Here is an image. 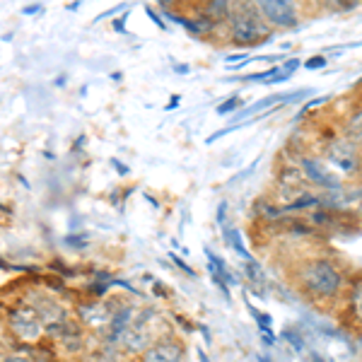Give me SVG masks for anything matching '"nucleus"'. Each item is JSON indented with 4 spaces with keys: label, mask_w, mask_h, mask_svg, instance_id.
Returning <instances> with one entry per match:
<instances>
[{
    "label": "nucleus",
    "mask_w": 362,
    "mask_h": 362,
    "mask_svg": "<svg viewBox=\"0 0 362 362\" xmlns=\"http://www.w3.org/2000/svg\"><path fill=\"white\" fill-rule=\"evenodd\" d=\"M133 319H136V309L133 307H121L112 312V317H109V329H107V343H112V346H119L121 338L126 336V331L131 329Z\"/></svg>",
    "instance_id": "nucleus-11"
},
{
    "label": "nucleus",
    "mask_w": 362,
    "mask_h": 362,
    "mask_svg": "<svg viewBox=\"0 0 362 362\" xmlns=\"http://www.w3.org/2000/svg\"><path fill=\"white\" fill-rule=\"evenodd\" d=\"M80 3H83V0H75V3H70V5H68V10H78V8H80Z\"/></svg>",
    "instance_id": "nucleus-34"
},
{
    "label": "nucleus",
    "mask_w": 362,
    "mask_h": 362,
    "mask_svg": "<svg viewBox=\"0 0 362 362\" xmlns=\"http://www.w3.org/2000/svg\"><path fill=\"white\" fill-rule=\"evenodd\" d=\"M244 107V99L239 97V95H232V97H227L223 104H218V112L220 116H230V114H235V112H239V109Z\"/></svg>",
    "instance_id": "nucleus-16"
},
{
    "label": "nucleus",
    "mask_w": 362,
    "mask_h": 362,
    "mask_svg": "<svg viewBox=\"0 0 362 362\" xmlns=\"http://www.w3.org/2000/svg\"><path fill=\"white\" fill-rule=\"evenodd\" d=\"M223 237H225V244L230 247L235 254L239 256L242 261H247L251 259V254H249V249H247V242H244V235H242V230L235 225H225L223 227Z\"/></svg>",
    "instance_id": "nucleus-14"
},
{
    "label": "nucleus",
    "mask_w": 362,
    "mask_h": 362,
    "mask_svg": "<svg viewBox=\"0 0 362 362\" xmlns=\"http://www.w3.org/2000/svg\"><path fill=\"white\" fill-rule=\"evenodd\" d=\"M191 68H186V66H174V73H179V75H186Z\"/></svg>",
    "instance_id": "nucleus-32"
},
{
    "label": "nucleus",
    "mask_w": 362,
    "mask_h": 362,
    "mask_svg": "<svg viewBox=\"0 0 362 362\" xmlns=\"http://www.w3.org/2000/svg\"><path fill=\"white\" fill-rule=\"evenodd\" d=\"M336 314L341 317V324L350 334L358 336L362 331V271L350 273L343 297L336 307Z\"/></svg>",
    "instance_id": "nucleus-6"
},
{
    "label": "nucleus",
    "mask_w": 362,
    "mask_h": 362,
    "mask_svg": "<svg viewBox=\"0 0 362 362\" xmlns=\"http://www.w3.org/2000/svg\"><path fill=\"white\" fill-rule=\"evenodd\" d=\"M145 15H148L150 20L155 22V27H157V29H162V32H167V22H165V17H162L160 13H157L155 8H150V5H148V8H145Z\"/></svg>",
    "instance_id": "nucleus-21"
},
{
    "label": "nucleus",
    "mask_w": 362,
    "mask_h": 362,
    "mask_svg": "<svg viewBox=\"0 0 362 362\" xmlns=\"http://www.w3.org/2000/svg\"><path fill=\"white\" fill-rule=\"evenodd\" d=\"M10 326H13L15 334L20 338H25V341H37L44 331L42 317H39V312L34 307L15 309L13 317H10Z\"/></svg>",
    "instance_id": "nucleus-7"
},
{
    "label": "nucleus",
    "mask_w": 362,
    "mask_h": 362,
    "mask_svg": "<svg viewBox=\"0 0 362 362\" xmlns=\"http://www.w3.org/2000/svg\"><path fill=\"white\" fill-rule=\"evenodd\" d=\"M285 155L295 162L297 169H300V174L305 177V181L312 186V189L324 191V194H336V191H343L346 186H350V181L338 177L334 169L321 160V155L309 145V140L305 145L290 143L288 148H285Z\"/></svg>",
    "instance_id": "nucleus-4"
},
{
    "label": "nucleus",
    "mask_w": 362,
    "mask_h": 362,
    "mask_svg": "<svg viewBox=\"0 0 362 362\" xmlns=\"http://www.w3.org/2000/svg\"><path fill=\"white\" fill-rule=\"evenodd\" d=\"M244 126V121L242 124H232V126H225V128H220V131H215L213 136H208L206 138V143L210 145V143H215V140H220V138H225V136H230V133H235L237 128H242Z\"/></svg>",
    "instance_id": "nucleus-19"
},
{
    "label": "nucleus",
    "mask_w": 362,
    "mask_h": 362,
    "mask_svg": "<svg viewBox=\"0 0 362 362\" xmlns=\"http://www.w3.org/2000/svg\"><path fill=\"white\" fill-rule=\"evenodd\" d=\"M273 32H297L305 22V0H251Z\"/></svg>",
    "instance_id": "nucleus-5"
},
{
    "label": "nucleus",
    "mask_w": 362,
    "mask_h": 362,
    "mask_svg": "<svg viewBox=\"0 0 362 362\" xmlns=\"http://www.w3.org/2000/svg\"><path fill=\"white\" fill-rule=\"evenodd\" d=\"M206 259H208V273H210V278H213V283L223 290L225 297H230V285H235L237 278L232 276V271L227 268L225 261L208 247H206Z\"/></svg>",
    "instance_id": "nucleus-10"
},
{
    "label": "nucleus",
    "mask_w": 362,
    "mask_h": 362,
    "mask_svg": "<svg viewBox=\"0 0 362 362\" xmlns=\"http://www.w3.org/2000/svg\"><path fill=\"white\" fill-rule=\"evenodd\" d=\"M305 5L319 13H350L358 8L360 0H305Z\"/></svg>",
    "instance_id": "nucleus-13"
},
{
    "label": "nucleus",
    "mask_w": 362,
    "mask_h": 362,
    "mask_svg": "<svg viewBox=\"0 0 362 362\" xmlns=\"http://www.w3.org/2000/svg\"><path fill=\"white\" fill-rule=\"evenodd\" d=\"M169 259H172L174 264H177V266H179L181 271H184V273H186V276H189V278H196V271H194V268H191L189 264H184V259H179L177 254H169Z\"/></svg>",
    "instance_id": "nucleus-22"
},
{
    "label": "nucleus",
    "mask_w": 362,
    "mask_h": 362,
    "mask_svg": "<svg viewBox=\"0 0 362 362\" xmlns=\"http://www.w3.org/2000/svg\"><path fill=\"white\" fill-rule=\"evenodd\" d=\"M280 338H283L285 343H290V348H293L297 355H305L307 353V341H305V336H302L297 329H285L283 334H280Z\"/></svg>",
    "instance_id": "nucleus-15"
},
{
    "label": "nucleus",
    "mask_w": 362,
    "mask_h": 362,
    "mask_svg": "<svg viewBox=\"0 0 362 362\" xmlns=\"http://www.w3.org/2000/svg\"><path fill=\"white\" fill-rule=\"evenodd\" d=\"M247 309L251 314H254V321H256V326H259V331L264 334V331H273V319H271V314H266V312H261L259 307H254V305H247Z\"/></svg>",
    "instance_id": "nucleus-17"
},
{
    "label": "nucleus",
    "mask_w": 362,
    "mask_h": 362,
    "mask_svg": "<svg viewBox=\"0 0 362 362\" xmlns=\"http://www.w3.org/2000/svg\"><path fill=\"white\" fill-rule=\"evenodd\" d=\"M227 210H230V208H227V201H223L218 206V225H220V230H223V227L227 225Z\"/></svg>",
    "instance_id": "nucleus-25"
},
{
    "label": "nucleus",
    "mask_w": 362,
    "mask_h": 362,
    "mask_svg": "<svg viewBox=\"0 0 362 362\" xmlns=\"http://www.w3.org/2000/svg\"><path fill=\"white\" fill-rule=\"evenodd\" d=\"M360 362H362V360H360Z\"/></svg>",
    "instance_id": "nucleus-36"
},
{
    "label": "nucleus",
    "mask_w": 362,
    "mask_h": 362,
    "mask_svg": "<svg viewBox=\"0 0 362 362\" xmlns=\"http://www.w3.org/2000/svg\"><path fill=\"white\" fill-rule=\"evenodd\" d=\"M259 362H273V360L268 358V355H259Z\"/></svg>",
    "instance_id": "nucleus-35"
},
{
    "label": "nucleus",
    "mask_w": 362,
    "mask_h": 362,
    "mask_svg": "<svg viewBox=\"0 0 362 362\" xmlns=\"http://www.w3.org/2000/svg\"><path fill=\"white\" fill-rule=\"evenodd\" d=\"M336 126L341 128L343 136L350 138L362 150V97L350 102L348 107L338 114Z\"/></svg>",
    "instance_id": "nucleus-9"
},
{
    "label": "nucleus",
    "mask_w": 362,
    "mask_h": 362,
    "mask_svg": "<svg viewBox=\"0 0 362 362\" xmlns=\"http://www.w3.org/2000/svg\"><path fill=\"white\" fill-rule=\"evenodd\" d=\"M244 276H247V285L251 293H256L259 297H266L268 293V280H266V271L264 266H261L259 259H247L244 261Z\"/></svg>",
    "instance_id": "nucleus-12"
},
{
    "label": "nucleus",
    "mask_w": 362,
    "mask_h": 362,
    "mask_svg": "<svg viewBox=\"0 0 362 362\" xmlns=\"http://www.w3.org/2000/svg\"><path fill=\"white\" fill-rule=\"evenodd\" d=\"M112 167L116 169V172L121 174V177H126V174L131 172V169H128V167H124V165H121V160H112Z\"/></svg>",
    "instance_id": "nucleus-28"
},
{
    "label": "nucleus",
    "mask_w": 362,
    "mask_h": 362,
    "mask_svg": "<svg viewBox=\"0 0 362 362\" xmlns=\"http://www.w3.org/2000/svg\"><path fill=\"white\" fill-rule=\"evenodd\" d=\"M300 68H302V61H300V58H288V61H283V66H280V73H285V75H290V78H293V75H295Z\"/></svg>",
    "instance_id": "nucleus-20"
},
{
    "label": "nucleus",
    "mask_w": 362,
    "mask_h": 362,
    "mask_svg": "<svg viewBox=\"0 0 362 362\" xmlns=\"http://www.w3.org/2000/svg\"><path fill=\"white\" fill-rule=\"evenodd\" d=\"M140 362H184V346L177 338H162L140 353Z\"/></svg>",
    "instance_id": "nucleus-8"
},
{
    "label": "nucleus",
    "mask_w": 362,
    "mask_h": 362,
    "mask_svg": "<svg viewBox=\"0 0 362 362\" xmlns=\"http://www.w3.org/2000/svg\"><path fill=\"white\" fill-rule=\"evenodd\" d=\"M198 362H210V358H208V355H206V350H201V348H198Z\"/></svg>",
    "instance_id": "nucleus-30"
},
{
    "label": "nucleus",
    "mask_w": 362,
    "mask_h": 362,
    "mask_svg": "<svg viewBox=\"0 0 362 362\" xmlns=\"http://www.w3.org/2000/svg\"><path fill=\"white\" fill-rule=\"evenodd\" d=\"M309 145L321 155L338 177L350 184H362V150L341 133L336 124L319 126L309 138Z\"/></svg>",
    "instance_id": "nucleus-2"
},
{
    "label": "nucleus",
    "mask_w": 362,
    "mask_h": 362,
    "mask_svg": "<svg viewBox=\"0 0 362 362\" xmlns=\"http://www.w3.org/2000/svg\"><path fill=\"white\" fill-rule=\"evenodd\" d=\"M329 66V58H326L324 54H317V56H309L305 63H302V68L305 70H321Z\"/></svg>",
    "instance_id": "nucleus-18"
},
{
    "label": "nucleus",
    "mask_w": 362,
    "mask_h": 362,
    "mask_svg": "<svg viewBox=\"0 0 362 362\" xmlns=\"http://www.w3.org/2000/svg\"><path fill=\"white\" fill-rule=\"evenodd\" d=\"M63 83H66V75H61V78H56V80H54V85H56V87H63Z\"/></svg>",
    "instance_id": "nucleus-33"
},
{
    "label": "nucleus",
    "mask_w": 362,
    "mask_h": 362,
    "mask_svg": "<svg viewBox=\"0 0 362 362\" xmlns=\"http://www.w3.org/2000/svg\"><path fill=\"white\" fill-rule=\"evenodd\" d=\"M350 273L353 271L343 261H338L334 254H326L319 247H312L293 259L288 268V280L297 290V295L305 297L309 305L336 312Z\"/></svg>",
    "instance_id": "nucleus-1"
},
{
    "label": "nucleus",
    "mask_w": 362,
    "mask_h": 362,
    "mask_svg": "<svg viewBox=\"0 0 362 362\" xmlns=\"http://www.w3.org/2000/svg\"><path fill=\"white\" fill-rule=\"evenodd\" d=\"M126 20H128V10H126V13H124V15H121V17H119V20H114V22H112L114 32L124 34V32H126Z\"/></svg>",
    "instance_id": "nucleus-26"
},
{
    "label": "nucleus",
    "mask_w": 362,
    "mask_h": 362,
    "mask_svg": "<svg viewBox=\"0 0 362 362\" xmlns=\"http://www.w3.org/2000/svg\"><path fill=\"white\" fill-rule=\"evenodd\" d=\"M126 8H128V5H126V3L116 5V8H112V10H107V13L97 15V20H95V22H102V20H107V17H114L116 13H126Z\"/></svg>",
    "instance_id": "nucleus-24"
},
{
    "label": "nucleus",
    "mask_w": 362,
    "mask_h": 362,
    "mask_svg": "<svg viewBox=\"0 0 362 362\" xmlns=\"http://www.w3.org/2000/svg\"><path fill=\"white\" fill-rule=\"evenodd\" d=\"M42 13V5H27L25 10H22V15H37Z\"/></svg>",
    "instance_id": "nucleus-29"
},
{
    "label": "nucleus",
    "mask_w": 362,
    "mask_h": 362,
    "mask_svg": "<svg viewBox=\"0 0 362 362\" xmlns=\"http://www.w3.org/2000/svg\"><path fill=\"white\" fill-rule=\"evenodd\" d=\"M273 37H276V32L254 8V3L237 0L235 10L223 27V42L235 46V49H256L261 44H268Z\"/></svg>",
    "instance_id": "nucleus-3"
},
{
    "label": "nucleus",
    "mask_w": 362,
    "mask_h": 362,
    "mask_svg": "<svg viewBox=\"0 0 362 362\" xmlns=\"http://www.w3.org/2000/svg\"><path fill=\"white\" fill-rule=\"evenodd\" d=\"M5 362H29V360H27V358H22V355H10V358L5 360Z\"/></svg>",
    "instance_id": "nucleus-31"
},
{
    "label": "nucleus",
    "mask_w": 362,
    "mask_h": 362,
    "mask_svg": "<svg viewBox=\"0 0 362 362\" xmlns=\"http://www.w3.org/2000/svg\"><path fill=\"white\" fill-rule=\"evenodd\" d=\"M66 242L70 244V247H75V249H85L87 244H90V242H87V237H85V235H70V237L66 239Z\"/></svg>",
    "instance_id": "nucleus-23"
},
{
    "label": "nucleus",
    "mask_w": 362,
    "mask_h": 362,
    "mask_svg": "<svg viewBox=\"0 0 362 362\" xmlns=\"http://www.w3.org/2000/svg\"><path fill=\"white\" fill-rule=\"evenodd\" d=\"M179 102H181V95H172V99L165 104V112H174V109L179 107Z\"/></svg>",
    "instance_id": "nucleus-27"
}]
</instances>
